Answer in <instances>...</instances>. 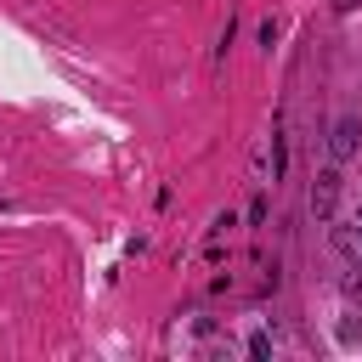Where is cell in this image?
I'll use <instances>...</instances> for the list:
<instances>
[{
	"label": "cell",
	"mask_w": 362,
	"mask_h": 362,
	"mask_svg": "<svg viewBox=\"0 0 362 362\" xmlns=\"http://www.w3.org/2000/svg\"><path fill=\"white\" fill-rule=\"evenodd\" d=\"M334 209H339V164L328 158V164L311 175V215H317V221H334Z\"/></svg>",
	"instance_id": "1"
},
{
	"label": "cell",
	"mask_w": 362,
	"mask_h": 362,
	"mask_svg": "<svg viewBox=\"0 0 362 362\" xmlns=\"http://www.w3.org/2000/svg\"><path fill=\"white\" fill-rule=\"evenodd\" d=\"M356 147H362V119H356V113H339V119L328 124V158L345 164V158H356Z\"/></svg>",
	"instance_id": "2"
},
{
	"label": "cell",
	"mask_w": 362,
	"mask_h": 362,
	"mask_svg": "<svg viewBox=\"0 0 362 362\" xmlns=\"http://www.w3.org/2000/svg\"><path fill=\"white\" fill-rule=\"evenodd\" d=\"M334 249H339L351 266H362V221H356V226H334Z\"/></svg>",
	"instance_id": "3"
},
{
	"label": "cell",
	"mask_w": 362,
	"mask_h": 362,
	"mask_svg": "<svg viewBox=\"0 0 362 362\" xmlns=\"http://www.w3.org/2000/svg\"><path fill=\"white\" fill-rule=\"evenodd\" d=\"M345 300L362 305V266H351V277H345Z\"/></svg>",
	"instance_id": "4"
},
{
	"label": "cell",
	"mask_w": 362,
	"mask_h": 362,
	"mask_svg": "<svg viewBox=\"0 0 362 362\" xmlns=\"http://www.w3.org/2000/svg\"><path fill=\"white\" fill-rule=\"evenodd\" d=\"M249 356H272V334H249Z\"/></svg>",
	"instance_id": "5"
},
{
	"label": "cell",
	"mask_w": 362,
	"mask_h": 362,
	"mask_svg": "<svg viewBox=\"0 0 362 362\" xmlns=\"http://www.w3.org/2000/svg\"><path fill=\"white\" fill-rule=\"evenodd\" d=\"M339 6H356V0H339Z\"/></svg>",
	"instance_id": "6"
},
{
	"label": "cell",
	"mask_w": 362,
	"mask_h": 362,
	"mask_svg": "<svg viewBox=\"0 0 362 362\" xmlns=\"http://www.w3.org/2000/svg\"><path fill=\"white\" fill-rule=\"evenodd\" d=\"M356 221H362V209H356Z\"/></svg>",
	"instance_id": "7"
}]
</instances>
